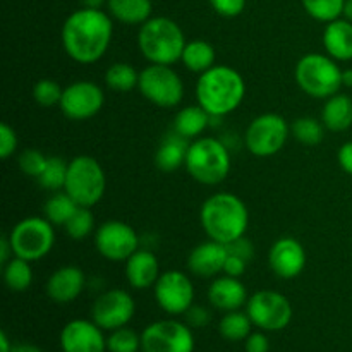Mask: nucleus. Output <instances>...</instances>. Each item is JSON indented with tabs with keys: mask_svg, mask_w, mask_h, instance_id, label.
Returning a JSON list of instances; mask_svg holds the SVG:
<instances>
[{
	"mask_svg": "<svg viewBox=\"0 0 352 352\" xmlns=\"http://www.w3.org/2000/svg\"><path fill=\"white\" fill-rule=\"evenodd\" d=\"M113 36V21L102 9L81 7L62 24L60 40L69 58L82 65L102 60Z\"/></svg>",
	"mask_w": 352,
	"mask_h": 352,
	"instance_id": "1",
	"label": "nucleus"
},
{
	"mask_svg": "<svg viewBox=\"0 0 352 352\" xmlns=\"http://www.w3.org/2000/svg\"><path fill=\"white\" fill-rule=\"evenodd\" d=\"M199 222L208 239L226 246L244 237L250 227V210L232 192H215L203 201Z\"/></svg>",
	"mask_w": 352,
	"mask_h": 352,
	"instance_id": "2",
	"label": "nucleus"
},
{
	"mask_svg": "<svg viewBox=\"0 0 352 352\" xmlns=\"http://www.w3.org/2000/svg\"><path fill=\"white\" fill-rule=\"evenodd\" d=\"M246 96V81L234 67L213 65L199 74L196 82V100L212 117H226L239 109Z\"/></svg>",
	"mask_w": 352,
	"mask_h": 352,
	"instance_id": "3",
	"label": "nucleus"
},
{
	"mask_svg": "<svg viewBox=\"0 0 352 352\" xmlns=\"http://www.w3.org/2000/svg\"><path fill=\"white\" fill-rule=\"evenodd\" d=\"M186 43L184 31L170 17H150L138 33V47L150 64L174 65L182 58Z\"/></svg>",
	"mask_w": 352,
	"mask_h": 352,
	"instance_id": "4",
	"label": "nucleus"
},
{
	"mask_svg": "<svg viewBox=\"0 0 352 352\" xmlns=\"http://www.w3.org/2000/svg\"><path fill=\"white\" fill-rule=\"evenodd\" d=\"M184 167L199 184L219 186L226 181L232 168L230 151L223 141L201 136L189 143Z\"/></svg>",
	"mask_w": 352,
	"mask_h": 352,
	"instance_id": "5",
	"label": "nucleus"
},
{
	"mask_svg": "<svg viewBox=\"0 0 352 352\" xmlns=\"http://www.w3.org/2000/svg\"><path fill=\"white\" fill-rule=\"evenodd\" d=\"M294 78L302 93L316 100H327L342 88V69L330 55L306 54L298 60Z\"/></svg>",
	"mask_w": 352,
	"mask_h": 352,
	"instance_id": "6",
	"label": "nucleus"
},
{
	"mask_svg": "<svg viewBox=\"0 0 352 352\" xmlns=\"http://www.w3.org/2000/svg\"><path fill=\"white\" fill-rule=\"evenodd\" d=\"M107 189L105 170L96 158L79 155L69 162L64 191L78 203V206L93 208L102 201Z\"/></svg>",
	"mask_w": 352,
	"mask_h": 352,
	"instance_id": "7",
	"label": "nucleus"
},
{
	"mask_svg": "<svg viewBox=\"0 0 352 352\" xmlns=\"http://www.w3.org/2000/svg\"><path fill=\"white\" fill-rule=\"evenodd\" d=\"M7 237L12 246L14 256L31 263L48 256L55 246L54 223L47 217L31 215L19 220Z\"/></svg>",
	"mask_w": 352,
	"mask_h": 352,
	"instance_id": "8",
	"label": "nucleus"
},
{
	"mask_svg": "<svg viewBox=\"0 0 352 352\" xmlns=\"http://www.w3.org/2000/svg\"><path fill=\"white\" fill-rule=\"evenodd\" d=\"M138 89L153 105L174 109L184 98V82L172 65L150 64L140 72Z\"/></svg>",
	"mask_w": 352,
	"mask_h": 352,
	"instance_id": "9",
	"label": "nucleus"
},
{
	"mask_svg": "<svg viewBox=\"0 0 352 352\" xmlns=\"http://www.w3.org/2000/svg\"><path fill=\"white\" fill-rule=\"evenodd\" d=\"M291 134L287 120L274 112L254 117L244 133L248 151L254 157L267 158L277 155L285 146Z\"/></svg>",
	"mask_w": 352,
	"mask_h": 352,
	"instance_id": "10",
	"label": "nucleus"
},
{
	"mask_svg": "<svg viewBox=\"0 0 352 352\" xmlns=\"http://www.w3.org/2000/svg\"><path fill=\"white\" fill-rule=\"evenodd\" d=\"M246 313L253 325L263 332H280L292 322L291 301L277 291H258L248 299Z\"/></svg>",
	"mask_w": 352,
	"mask_h": 352,
	"instance_id": "11",
	"label": "nucleus"
},
{
	"mask_svg": "<svg viewBox=\"0 0 352 352\" xmlns=\"http://www.w3.org/2000/svg\"><path fill=\"white\" fill-rule=\"evenodd\" d=\"M195 346L192 329L179 320H158L141 332L144 352H195Z\"/></svg>",
	"mask_w": 352,
	"mask_h": 352,
	"instance_id": "12",
	"label": "nucleus"
},
{
	"mask_svg": "<svg viewBox=\"0 0 352 352\" xmlns=\"http://www.w3.org/2000/svg\"><path fill=\"white\" fill-rule=\"evenodd\" d=\"M95 248L105 260L124 263L140 250V236L129 223L107 220L95 230Z\"/></svg>",
	"mask_w": 352,
	"mask_h": 352,
	"instance_id": "13",
	"label": "nucleus"
},
{
	"mask_svg": "<svg viewBox=\"0 0 352 352\" xmlns=\"http://www.w3.org/2000/svg\"><path fill=\"white\" fill-rule=\"evenodd\" d=\"M153 294L162 311L170 316L186 315L195 305V285L184 272L167 270L160 274L153 285Z\"/></svg>",
	"mask_w": 352,
	"mask_h": 352,
	"instance_id": "14",
	"label": "nucleus"
},
{
	"mask_svg": "<svg viewBox=\"0 0 352 352\" xmlns=\"http://www.w3.org/2000/svg\"><path fill=\"white\" fill-rule=\"evenodd\" d=\"M105 105V93L93 81H74L62 91L58 109L69 120H89Z\"/></svg>",
	"mask_w": 352,
	"mask_h": 352,
	"instance_id": "15",
	"label": "nucleus"
},
{
	"mask_svg": "<svg viewBox=\"0 0 352 352\" xmlns=\"http://www.w3.org/2000/svg\"><path fill=\"white\" fill-rule=\"evenodd\" d=\"M136 313V301L124 289H110L100 294L91 306V320L103 330L122 329L129 325Z\"/></svg>",
	"mask_w": 352,
	"mask_h": 352,
	"instance_id": "16",
	"label": "nucleus"
},
{
	"mask_svg": "<svg viewBox=\"0 0 352 352\" xmlns=\"http://www.w3.org/2000/svg\"><path fill=\"white\" fill-rule=\"evenodd\" d=\"M62 352H107V337L93 320H71L60 330Z\"/></svg>",
	"mask_w": 352,
	"mask_h": 352,
	"instance_id": "17",
	"label": "nucleus"
},
{
	"mask_svg": "<svg viewBox=\"0 0 352 352\" xmlns=\"http://www.w3.org/2000/svg\"><path fill=\"white\" fill-rule=\"evenodd\" d=\"M268 267L284 280L299 277L306 268V250L294 237H280L268 251Z\"/></svg>",
	"mask_w": 352,
	"mask_h": 352,
	"instance_id": "18",
	"label": "nucleus"
},
{
	"mask_svg": "<svg viewBox=\"0 0 352 352\" xmlns=\"http://www.w3.org/2000/svg\"><path fill=\"white\" fill-rule=\"evenodd\" d=\"M229 256V248L217 241H205L192 248L188 256V270L199 278H213L223 274V265Z\"/></svg>",
	"mask_w": 352,
	"mask_h": 352,
	"instance_id": "19",
	"label": "nucleus"
},
{
	"mask_svg": "<svg viewBox=\"0 0 352 352\" xmlns=\"http://www.w3.org/2000/svg\"><path fill=\"white\" fill-rule=\"evenodd\" d=\"M86 287L85 272L76 265H65L57 268L48 277L45 291L47 296L57 305H69L82 294Z\"/></svg>",
	"mask_w": 352,
	"mask_h": 352,
	"instance_id": "20",
	"label": "nucleus"
},
{
	"mask_svg": "<svg viewBox=\"0 0 352 352\" xmlns=\"http://www.w3.org/2000/svg\"><path fill=\"white\" fill-rule=\"evenodd\" d=\"M206 296H208L210 305L223 313L237 311L243 306H246L248 299H250L248 298L246 285L239 278L230 277V275L226 274L213 278Z\"/></svg>",
	"mask_w": 352,
	"mask_h": 352,
	"instance_id": "21",
	"label": "nucleus"
},
{
	"mask_svg": "<svg viewBox=\"0 0 352 352\" xmlns=\"http://www.w3.org/2000/svg\"><path fill=\"white\" fill-rule=\"evenodd\" d=\"M124 275L131 287L146 291L157 284L160 277V263L150 250H138L124 261Z\"/></svg>",
	"mask_w": 352,
	"mask_h": 352,
	"instance_id": "22",
	"label": "nucleus"
},
{
	"mask_svg": "<svg viewBox=\"0 0 352 352\" xmlns=\"http://www.w3.org/2000/svg\"><path fill=\"white\" fill-rule=\"evenodd\" d=\"M323 48L337 62L352 60V23L346 17L327 23L323 30Z\"/></svg>",
	"mask_w": 352,
	"mask_h": 352,
	"instance_id": "23",
	"label": "nucleus"
},
{
	"mask_svg": "<svg viewBox=\"0 0 352 352\" xmlns=\"http://www.w3.org/2000/svg\"><path fill=\"white\" fill-rule=\"evenodd\" d=\"M189 143L191 141L184 140V138L179 136L174 131L167 134L162 140V143L158 144L157 153H155V165L158 167V170L170 174V172H175L177 168L184 167Z\"/></svg>",
	"mask_w": 352,
	"mask_h": 352,
	"instance_id": "24",
	"label": "nucleus"
},
{
	"mask_svg": "<svg viewBox=\"0 0 352 352\" xmlns=\"http://www.w3.org/2000/svg\"><path fill=\"white\" fill-rule=\"evenodd\" d=\"M210 120H212V116L201 105H188L177 112L172 131L184 140L195 141L201 138L206 127L210 126Z\"/></svg>",
	"mask_w": 352,
	"mask_h": 352,
	"instance_id": "25",
	"label": "nucleus"
},
{
	"mask_svg": "<svg viewBox=\"0 0 352 352\" xmlns=\"http://www.w3.org/2000/svg\"><path fill=\"white\" fill-rule=\"evenodd\" d=\"M322 122L332 133H344L352 126V98L344 93L327 98L322 110Z\"/></svg>",
	"mask_w": 352,
	"mask_h": 352,
	"instance_id": "26",
	"label": "nucleus"
},
{
	"mask_svg": "<svg viewBox=\"0 0 352 352\" xmlns=\"http://www.w3.org/2000/svg\"><path fill=\"white\" fill-rule=\"evenodd\" d=\"M107 9L112 19L127 26H141L151 17L153 3L151 0H109Z\"/></svg>",
	"mask_w": 352,
	"mask_h": 352,
	"instance_id": "27",
	"label": "nucleus"
},
{
	"mask_svg": "<svg viewBox=\"0 0 352 352\" xmlns=\"http://www.w3.org/2000/svg\"><path fill=\"white\" fill-rule=\"evenodd\" d=\"M215 48L206 40L188 41L182 52L181 62L188 71L203 74L215 65Z\"/></svg>",
	"mask_w": 352,
	"mask_h": 352,
	"instance_id": "28",
	"label": "nucleus"
},
{
	"mask_svg": "<svg viewBox=\"0 0 352 352\" xmlns=\"http://www.w3.org/2000/svg\"><path fill=\"white\" fill-rule=\"evenodd\" d=\"M3 282L7 289L12 292H24L33 284V268L31 261L23 260L19 256H12L3 265Z\"/></svg>",
	"mask_w": 352,
	"mask_h": 352,
	"instance_id": "29",
	"label": "nucleus"
},
{
	"mask_svg": "<svg viewBox=\"0 0 352 352\" xmlns=\"http://www.w3.org/2000/svg\"><path fill=\"white\" fill-rule=\"evenodd\" d=\"M253 322L246 311H229L222 316L219 323V333L229 342H241L250 337Z\"/></svg>",
	"mask_w": 352,
	"mask_h": 352,
	"instance_id": "30",
	"label": "nucleus"
},
{
	"mask_svg": "<svg viewBox=\"0 0 352 352\" xmlns=\"http://www.w3.org/2000/svg\"><path fill=\"white\" fill-rule=\"evenodd\" d=\"M138 82H140V72L127 62H116L105 71V85L112 91L129 93L138 88Z\"/></svg>",
	"mask_w": 352,
	"mask_h": 352,
	"instance_id": "31",
	"label": "nucleus"
},
{
	"mask_svg": "<svg viewBox=\"0 0 352 352\" xmlns=\"http://www.w3.org/2000/svg\"><path fill=\"white\" fill-rule=\"evenodd\" d=\"M78 203L71 198L65 191H57L47 199L43 206V213L54 226L64 227L78 210Z\"/></svg>",
	"mask_w": 352,
	"mask_h": 352,
	"instance_id": "32",
	"label": "nucleus"
},
{
	"mask_svg": "<svg viewBox=\"0 0 352 352\" xmlns=\"http://www.w3.org/2000/svg\"><path fill=\"white\" fill-rule=\"evenodd\" d=\"M291 134L296 141L306 146H316L325 136V126L315 117H299L291 124Z\"/></svg>",
	"mask_w": 352,
	"mask_h": 352,
	"instance_id": "33",
	"label": "nucleus"
},
{
	"mask_svg": "<svg viewBox=\"0 0 352 352\" xmlns=\"http://www.w3.org/2000/svg\"><path fill=\"white\" fill-rule=\"evenodd\" d=\"M67 168L69 162H65L60 157H48L47 167L41 172L40 177L36 179L40 182L41 188H45L47 191L57 192L60 189H64L65 179H67Z\"/></svg>",
	"mask_w": 352,
	"mask_h": 352,
	"instance_id": "34",
	"label": "nucleus"
},
{
	"mask_svg": "<svg viewBox=\"0 0 352 352\" xmlns=\"http://www.w3.org/2000/svg\"><path fill=\"white\" fill-rule=\"evenodd\" d=\"M301 2L306 12L320 23L339 19L346 6V0H301Z\"/></svg>",
	"mask_w": 352,
	"mask_h": 352,
	"instance_id": "35",
	"label": "nucleus"
},
{
	"mask_svg": "<svg viewBox=\"0 0 352 352\" xmlns=\"http://www.w3.org/2000/svg\"><path fill=\"white\" fill-rule=\"evenodd\" d=\"M141 349V333L129 327H122L110 332L107 337V351L109 352H138Z\"/></svg>",
	"mask_w": 352,
	"mask_h": 352,
	"instance_id": "36",
	"label": "nucleus"
},
{
	"mask_svg": "<svg viewBox=\"0 0 352 352\" xmlns=\"http://www.w3.org/2000/svg\"><path fill=\"white\" fill-rule=\"evenodd\" d=\"M64 229H65V234H67L71 239L74 241L86 239V237L95 230V217H93L91 208L79 206V208L76 210L74 215H72V219L65 223Z\"/></svg>",
	"mask_w": 352,
	"mask_h": 352,
	"instance_id": "37",
	"label": "nucleus"
},
{
	"mask_svg": "<svg viewBox=\"0 0 352 352\" xmlns=\"http://www.w3.org/2000/svg\"><path fill=\"white\" fill-rule=\"evenodd\" d=\"M62 91H64V88H60L58 82H55L54 79L45 78L34 82L33 98L43 109H50V107H55L60 103Z\"/></svg>",
	"mask_w": 352,
	"mask_h": 352,
	"instance_id": "38",
	"label": "nucleus"
},
{
	"mask_svg": "<svg viewBox=\"0 0 352 352\" xmlns=\"http://www.w3.org/2000/svg\"><path fill=\"white\" fill-rule=\"evenodd\" d=\"M48 157H45L40 150L36 148H28L17 158V164H19L21 172L24 175H30V177L38 179L41 175V172L47 167Z\"/></svg>",
	"mask_w": 352,
	"mask_h": 352,
	"instance_id": "39",
	"label": "nucleus"
},
{
	"mask_svg": "<svg viewBox=\"0 0 352 352\" xmlns=\"http://www.w3.org/2000/svg\"><path fill=\"white\" fill-rule=\"evenodd\" d=\"M17 150V134L7 122L0 124V157L3 160L12 157Z\"/></svg>",
	"mask_w": 352,
	"mask_h": 352,
	"instance_id": "40",
	"label": "nucleus"
},
{
	"mask_svg": "<svg viewBox=\"0 0 352 352\" xmlns=\"http://www.w3.org/2000/svg\"><path fill=\"white\" fill-rule=\"evenodd\" d=\"M210 6L213 7L219 16L222 17H237L243 14L246 7V0H210Z\"/></svg>",
	"mask_w": 352,
	"mask_h": 352,
	"instance_id": "41",
	"label": "nucleus"
},
{
	"mask_svg": "<svg viewBox=\"0 0 352 352\" xmlns=\"http://www.w3.org/2000/svg\"><path fill=\"white\" fill-rule=\"evenodd\" d=\"M184 316H186V323H188L191 329H203V327L208 325L210 320H212V315H210L208 309L198 305H192L191 308L186 311Z\"/></svg>",
	"mask_w": 352,
	"mask_h": 352,
	"instance_id": "42",
	"label": "nucleus"
},
{
	"mask_svg": "<svg viewBox=\"0 0 352 352\" xmlns=\"http://www.w3.org/2000/svg\"><path fill=\"white\" fill-rule=\"evenodd\" d=\"M244 349L246 352H268L270 351V340L265 336L263 330L251 332L250 337L244 340Z\"/></svg>",
	"mask_w": 352,
	"mask_h": 352,
	"instance_id": "43",
	"label": "nucleus"
},
{
	"mask_svg": "<svg viewBox=\"0 0 352 352\" xmlns=\"http://www.w3.org/2000/svg\"><path fill=\"white\" fill-rule=\"evenodd\" d=\"M246 267L248 261L244 260V258L237 256V254L230 253L229 251V256H227L226 265H223V274L230 275V277L241 278L244 275V272H246Z\"/></svg>",
	"mask_w": 352,
	"mask_h": 352,
	"instance_id": "44",
	"label": "nucleus"
},
{
	"mask_svg": "<svg viewBox=\"0 0 352 352\" xmlns=\"http://www.w3.org/2000/svg\"><path fill=\"white\" fill-rule=\"evenodd\" d=\"M227 248H229L230 253H234V254H237V256L244 258L248 263H250V261L253 260V256H254L253 244H251V241H248L246 237H241V239H237L236 243L229 244Z\"/></svg>",
	"mask_w": 352,
	"mask_h": 352,
	"instance_id": "45",
	"label": "nucleus"
},
{
	"mask_svg": "<svg viewBox=\"0 0 352 352\" xmlns=\"http://www.w3.org/2000/svg\"><path fill=\"white\" fill-rule=\"evenodd\" d=\"M337 162L346 174L352 175V141H347L337 151Z\"/></svg>",
	"mask_w": 352,
	"mask_h": 352,
	"instance_id": "46",
	"label": "nucleus"
},
{
	"mask_svg": "<svg viewBox=\"0 0 352 352\" xmlns=\"http://www.w3.org/2000/svg\"><path fill=\"white\" fill-rule=\"evenodd\" d=\"M12 256H14V251H12V246H10L9 237L3 236L2 239H0V263H2V267H3V265H6L7 261H9Z\"/></svg>",
	"mask_w": 352,
	"mask_h": 352,
	"instance_id": "47",
	"label": "nucleus"
},
{
	"mask_svg": "<svg viewBox=\"0 0 352 352\" xmlns=\"http://www.w3.org/2000/svg\"><path fill=\"white\" fill-rule=\"evenodd\" d=\"M12 352H41V349L34 346V344L21 342V344H14Z\"/></svg>",
	"mask_w": 352,
	"mask_h": 352,
	"instance_id": "48",
	"label": "nucleus"
},
{
	"mask_svg": "<svg viewBox=\"0 0 352 352\" xmlns=\"http://www.w3.org/2000/svg\"><path fill=\"white\" fill-rule=\"evenodd\" d=\"M14 344H10L6 332H0V352H12Z\"/></svg>",
	"mask_w": 352,
	"mask_h": 352,
	"instance_id": "49",
	"label": "nucleus"
},
{
	"mask_svg": "<svg viewBox=\"0 0 352 352\" xmlns=\"http://www.w3.org/2000/svg\"><path fill=\"white\" fill-rule=\"evenodd\" d=\"M109 0H81L82 7H89V9H102L103 3H107Z\"/></svg>",
	"mask_w": 352,
	"mask_h": 352,
	"instance_id": "50",
	"label": "nucleus"
},
{
	"mask_svg": "<svg viewBox=\"0 0 352 352\" xmlns=\"http://www.w3.org/2000/svg\"><path fill=\"white\" fill-rule=\"evenodd\" d=\"M342 85L346 86V88H352V67L344 69L342 71Z\"/></svg>",
	"mask_w": 352,
	"mask_h": 352,
	"instance_id": "51",
	"label": "nucleus"
},
{
	"mask_svg": "<svg viewBox=\"0 0 352 352\" xmlns=\"http://www.w3.org/2000/svg\"><path fill=\"white\" fill-rule=\"evenodd\" d=\"M346 19H349L352 23V0H346V6H344V14H342Z\"/></svg>",
	"mask_w": 352,
	"mask_h": 352,
	"instance_id": "52",
	"label": "nucleus"
}]
</instances>
